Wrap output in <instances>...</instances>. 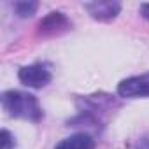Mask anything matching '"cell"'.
Segmentation results:
<instances>
[{"label":"cell","mask_w":149,"mask_h":149,"mask_svg":"<svg viewBox=\"0 0 149 149\" xmlns=\"http://www.w3.org/2000/svg\"><path fill=\"white\" fill-rule=\"evenodd\" d=\"M2 107L11 118L18 119H28V121H40L44 112L39 105V100L25 91L19 90H9L2 93Z\"/></svg>","instance_id":"6da1fadb"},{"label":"cell","mask_w":149,"mask_h":149,"mask_svg":"<svg viewBox=\"0 0 149 149\" xmlns=\"http://www.w3.org/2000/svg\"><path fill=\"white\" fill-rule=\"evenodd\" d=\"M18 77L21 81V84L33 88V90H40L44 86H47L53 79V72L49 63L46 61H37L26 67H21L18 72Z\"/></svg>","instance_id":"7a4b0ae2"},{"label":"cell","mask_w":149,"mask_h":149,"mask_svg":"<svg viewBox=\"0 0 149 149\" xmlns=\"http://www.w3.org/2000/svg\"><path fill=\"white\" fill-rule=\"evenodd\" d=\"M118 95L123 98H147L149 97V72L123 79L118 84Z\"/></svg>","instance_id":"3957f363"},{"label":"cell","mask_w":149,"mask_h":149,"mask_svg":"<svg viewBox=\"0 0 149 149\" xmlns=\"http://www.w3.org/2000/svg\"><path fill=\"white\" fill-rule=\"evenodd\" d=\"M68 28H70V19L63 13L54 11L40 19V23L37 26V33L40 37H56V35L65 33Z\"/></svg>","instance_id":"277c9868"},{"label":"cell","mask_w":149,"mask_h":149,"mask_svg":"<svg viewBox=\"0 0 149 149\" xmlns=\"http://www.w3.org/2000/svg\"><path fill=\"white\" fill-rule=\"evenodd\" d=\"M84 9L90 13L93 19L111 21L121 13V4L116 0H98V2H86Z\"/></svg>","instance_id":"5b68a950"},{"label":"cell","mask_w":149,"mask_h":149,"mask_svg":"<svg viewBox=\"0 0 149 149\" xmlns=\"http://www.w3.org/2000/svg\"><path fill=\"white\" fill-rule=\"evenodd\" d=\"M54 149H95V139L90 133L79 132L60 140Z\"/></svg>","instance_id":"8992f818"},{"label":"cell","mask_w":149,"mask_h":149,"mask_svg":"<svg viewBox=\"0 0 149 149\" xmlns=\"http://www.w3.org/2000/svg\"><path fill=\"white\" fill-rule=\"evenodd\" d=\"M37 7H39V4L32 2V0H28V2L23 0V2H16L14 4V11H16V14L19 18H30V16H33L35 11H37Z\"/></svg>","instance_id":"52a82bcc"},{"label":"cell","mask_w":149,"mask_h":149,"mask_svg":"<svg viewBox=\"0 0 149 149\" xmlns=\"http://www.w3.org/2000/svg\"><path fill=\"white\" fill-rule=\"evenodd\" d=\"M14 147V137L9 130H2V149H13Z\"/></svg>","instance_id":"ba28073f"},{"label":"cell","mask_w":149,"mask_h":149,"mask_svg":"<svg viewBox=\"0 0 149 149\" xmlns=\"http://www.w3.org/2000/svg\"><path fill=\"white\" fill-rule=\"evenodd\" d=\"M135 149H149V133L142 135V137L137 140V144H135Z\"/></svg>","instance_id":"9c48e42d"},{"label":"cell","mask_w":149,"mask_h":149,"mask_svg":"<svg viewBox=\"0 0 149 149\" xmlns=\"http://www.w3.org/2000/svg\"><path fill=\"white\" fill-rule=\"evenodd\" d=\"M139 11H140V14H142V18H146V19L149 21V4H142Z\"/></svg>","instance_id":"30bf717a"}]
</instances>
